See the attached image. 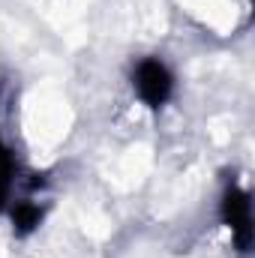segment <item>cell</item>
Instances as JSON below:
<instances>
[{
  "label": "cell",
  "mask_w": 255,
  "mask_h": 258,
  "mask_svg": "<svg viewBox=\"0 0 255 258\" xmlns=\"http://www.w3.org/2000/svg\"><path fill=\"white\" fill-rule=\"evenodd\" d=\"M132 87L147 108H162L174 93V75L159 57H141L132 69Z\"/></svg>",
  "instance_id": "obj_1"
},
{
  "label": "cell",
  "mask_w": 255,
  "mask_h": 258,
  "mask_svg": "<svg viewBox=\"0 0 255 258\" xmlns=\"http://www.w3.org/2000/svg\"><path fill=\"white\" fill-rule=\"evenodd\" d=\"M219 213H222V222L231 231V240H234L237 252H249V246H252V201H249V192L243 186L231 183L222 192Z\"/></svg>",
  "instance_id": "obj_2"
},
{
  "label": "cell",
  "mask_w": 255,
  "mask_h": 258,
  "mask_svg": "<svg viewBox=\"0 0 255 258\" xmlns=\"http://www.w3.org/2000/svg\"><path fill=\"white\" fill-rule=\"evenodd\" d=\"M12 183H15V156H12L9 144L0 138V210H3L6 201H9Z\"/></svg>",
  "instance_id": "obj_3"
},
{
  "label": "cell",
  "mask_w": 255,
  "mask_h": 258,
  "mask_svg": "<svg viewBox=\"0 0 255 258\" xmlns=\"http://www.w3.org/2000/svg\"><path fill=\"white\" fill-rule=\"evenodd\" d=\"M39 219H42V210H39L36 204H30V201H21V204L12 210V222H15V231H18V234L33 231V228L39 225Z\"/></svg>",
  "instance_id": "obj_4"
}]
</instances>
